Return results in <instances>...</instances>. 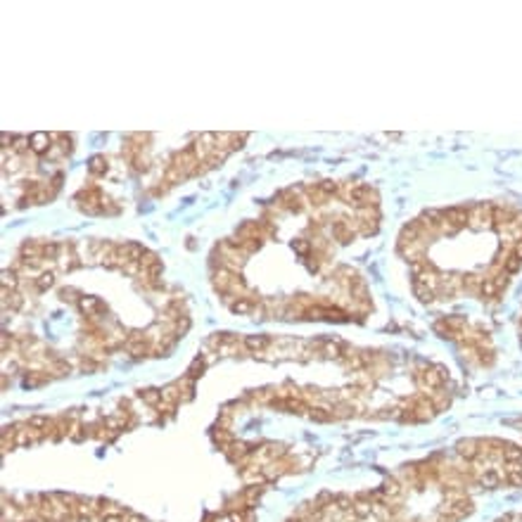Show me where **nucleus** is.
<instances>
[{"mask_svg":"<svg viewBox=\"0 0 522 522\" xmlns=\"http://www.w3.org/2000/svg\"><path fill=\"white\" fill-rule=\"evenodd\" d=\"M76 199L81 202V209L86 214H100L102 211V199H105V195L98 188H88V190H81L76 195Z\"/></svg>","mask_w":522,"mask_h":522,"instance_id":"1","label":"nucleus"},{"mask_svg":"<svg viewBox=\"0 0 522 522\" xmlns=\"http://www.w3.org/2000/svg\"><path fill=\"white\" fill-rule=\"evenodd\" d=\"M472 228H489L494 225L491 221V204H475L470 209V221H468Z\"/></svg>","mask_w":522,"mask_h":522,"instance_id":"2","label":"nucleus"},{"mask_svg":"<svg viewBox=\"0 0 522 522\" xmlns=\"http://www.w3.org/2000/svg\"><path fill=\"white\" fill-rule=\"evenodd\" d=\"M441 214H444V221H449V223L453 225V228H458V230L470 221V209L468 207H449V209H444Z\"/></svg>","mask_w":522,"mask_h":522,"instance_id":"3","label":"nucleus"},{"mask_svg":"<svg viewBox=\"0 0 522 522\" xmlns=\"http://www.w3.org/2000/svg\"><path fill=\"white\" fill-rule=\"evenodd\" d=\"M79 309L86 314V318H98V314L107 311L98 297H86V295H81V299H79Z\"/></svg>","mask_w":522,"mask_h":522,"instance_id":"4","label":"nucleus"},{"mask_svg":"<svg viewBox=\"0 0 522 522\" xmlns=\"http://www.w3.org/2000/svg\"><path fill=\"white\" fill-rule=\"evenodd\" d=\"M456 453L465 460H475L479 453H482V446H479L477 439H463V441L456 444Z\"/></svg>","mask_w":522,"mask_h":522,"instance_id":"5","label":"nucleus"},{"mask_svg":"<svg viewBox=\"0 0 522 522\" xmlns=\"http://www.w3.org/2000/svg\"><path fill=\"white\" fill-rule=\"evenodd\" d=\"M29 145H31V152L45 154V152H50V147H53V138L48 133H31Z\"/></svg>","mask_w":522,"mask_h":522,"instance_id":"6","label":"nucleus"},{"mask_svg":"<svg viewBox=\"0 0 522 522\" xmlns=\"http://www.w3.org/2000/svg\"><path fill=\"white\" fill-rule=\"evenodd\" d=\"M354 230H351V223H347V218H337L333 223V237L340 240V242H351L354 240Z\"/></svg>","mask_w":522,"mask_h":522,"instance_id":"7","label":"nucleus"},{"mask_svg":"<svg viewBox=\"0 0 522 522\" xmlns=\"http://www.w3.org/2000/svg\"><path fill=\"white\" fill-rule=\"evenodd\" d=\"M501 479H503V475H501L496 468H486L477 475L479 486H484V489H494V486H498L501 484Z\"/></svg>","mask_w":522,"mask_h":522,"instance_id":"8","label":"nucleus"},{"mask_svg":"<svg viewBox=\"0 0 522 522\" xmlns=\"http://www.w3.org/2000/svg\"><path fill=\"white\" fill-rule=\"evenodd\" d=\"M413 295L423 304H430V302H434V297H437V292H434L432 285H427V283H423V280H413Z\"/></svg>","mask_w":522,"mask_h":522,"instance_id":"9","label":"nucleus"},{"mask_svg":"<svg viewBox=\"0 0 522 522\" xmlns=\"http://www.w3.org/2000/svg\"><path fill=\"white\" fill-rule=\"evenodd\" d=\"M269 337L266 335H247L242 340V344H244V349L247 351H252V354H261V351L269 347Z\"/></svg>","mask_w":522,"mask_h":522,"instance_id":"10","label":"nucleus"},{"mask_svg":"<svg viewBox=\"0 0 522 522\" xmlns=\"http://www.w3.org/2000/svg\"><path fill=\"white\" fill-rule=\"evenodd\" d=\"M254 309H256V302H254L252 297H235L233 302H230V311L237 314V316L252 314Z\"/></svg>","mask_w":522,"mask_h":522,"instance_id":"11","label":"nucleus"},{"mask_svg":"<svg viewBox=\"0 0 522 522\" xmlns=\"http://www.w3.org/2000/svg\"><path fill=\"white\" fill-rule=\"evenodd\" d=\"M351 510H354V515L359 517V520H363V517H368L370 513H373V503L368 501V494H361L356 501H354V505H351Z\"/></svg>","mask_w":522,"mask_h":522,"instance_id":"12","label":"nucleus"},{"mask_svg":"<svg viewBox=\"0 0 522 522\" xmlns=\"http://www.w3.org/2000/svg\"><path fill=\"white\" fill-rule=\"evenodd\" d=\"M501 456H503L505 463H522V446H517V444H503Z\"/></svg>","mask_w":522,"mask_h":522,"instance_id":"13","label":"nucleus"},{"mask_svg":"<svg viewBox=\"0 0 522 522\" xmlns=\"http://www.w3.org/2000/svg\"><path fill=\"white\" fill-rule=\"evenodd\" d=\"M140 399H143L145 404H150V406H157L162 404L164 399H162V389H152V387H147V389H140Z\"/></svg>","mask_w":522,"mask_h":522,"instance_id":"14","label":"nucleus"},{"mask_svg":"<svg viewBox=\"0 0 522 522\" xmlns=\"http://www.w3.org/2000/svg\"><path fill=\"white\" fill-rule=\"evenodd\" d=\"M22 304H24V299H22V295H17V292H10V290H3V306L5 309H12V311H17V309H22Z\"/></svg>","mask_w":522,"mask_h":522,"instance_id":"15","label":"nucleus"},{"mask_svg":"<svg viewBox=\"0 0 522 522\" xmlns=\"http://www.w3.org/2000/svg\"><path fill=\"white\" fill-rule=\"evenodd\" d=\"M309 418L311 420H316V423H328V420H333V408H323V406H316V408H311V413H309Z\"/></svg>","mask_w":522,"mask_h":522,"instance_id":"16","label":"nucleus"},{"mask_svg":"<svg viewBox=\"0 0 522 522\" xmlns=\"http://www.w3.org/2000/svg\"><path fill=\"white\" fill-rule=\"evenodd\" d=\"M522 269V259L517 256V254H505V261H503V271L508 273V276H513V273H517V271Z\"/></svg>","mask_w":522,"mask_h":522,"instance_id":"17","label":"nucleus"},{"mask_svg":"<svg viewBox=\"0 0 522 522\" xmlns=\"http://www.w3.org/2000/svg\"><path fill=\"white\" fill-rule=\"evenodd\" d=\"M88 171L95 173V176H100V173L107 171V159L102 157V154H95V157H90L88 162Z\"/></svg>","mask_w":522,"mask_h":522,"instance_id":"18","label":"nucleus"},{"mask_svg":"<svg viewBox=\"0 0 522 522\" xmlns=\"http://www.w3.org/2000/svg\"><path fill=\"white\" fill-rule=\"evenodd\" d=\"M55 285V273L53 271H45V273H41L36 278V290L38 292H45V290H50Z\"/></svg>","mask_w":522,"mask_h":522,"instance_id":"19","label":"nucleus"},{"mask_svg":"<svg viewBox=\"0 0 522 522\" xmlns=\"http://www.w3.org/2000/svg\"><path fill=\"white\" fill-rule=\"evenodd\" d=\"M479 295H482V299H494L498 295V288H496L494 278H484L482 288H479Z\"/></svg>","mask_w":522,"mask_h":522,"instance_id":"20","label":"nucleus"},{"mask_svg":"<svg viewBox=\"0 0 522 522\" xmlns=\"http://www.w3.org/2000/svg\"><path fill=\"white\" fill-rule=\"evenodd\" d=\"M60 244L57 242H43L41 244V254H43V261L45 259H60Z\"/></svg>","mask_w":522,"mask_h":522,"instance_id":"21","label":"nucleus"},{"mask_svg":"<svg viewBox=\"0 0 522 522\" xmlns=\"http://www.w3.org/2000/svg\"><path fill=\"white\" fill-rule=\"evenodd\" d=\"M17 285H19V280H17V273L15 271H3V290H10V292H15L17 290Z\"/></svg>","mask_w":522,"mask_h":522,"instance_id":"22","label":"nucleus"},{"mask_svg":"<svg viewBox=\"0 0 522 522\" xmlns=\"http://www.w3.org/2000/svg\"><path fill=\"white\" fill-rule=\"evenodd\" d=\"M202 373H204V361L199 359H192V363H190V368H188V375H185V378L188 380H192V382H195V380L199 378V375H202Z\"/></svg>","mask_w":522,"mask_h":522,"instance_id":"23","label":"nucleus"},{"mask_svg":"<svg viewBox=\"0 0 522 522\" xmlns=\"http://www.w3.org/2000/svg\"><path fill=\"white\" fill-rule=\"evenodd\" d=\"M316 185H318V190L323 192L325 197H333V195L340 192V183H335V180H321V183H316Z\"/></svg>","mask_w":522,"mask_h":522,"instance_id":"24","label":"nucleus"},{"mask_svg":"<svg viewBox=\"0 0 522 522\" xmlns=\"http://www.w3.org/2000/svg\"><path fill=\"white\" fill-rule=\"evenodd\" d=\"M380 491H382L385 496H399V494H401V484H399L396 479L389 477V479H385V484H382Z\"/></svg>","mask_w":522,"mask_h":522,"instance_id":"25","label":"nucleus"},{"mask_svg":"<svg viewBox=\"0 0 522 522\" xmlns=\"http://www.w3.org/2000/svg\"><path fill=\"white\" fill-rule=\"evenodd\" d=\"M292 247H295V252H297L302 259H306L309 252H311V247H314V242H311V240H295Z\"/></svg>","mask_w":522,"mask_h":522,"instance_id":"26","label":"nucleus"},{"mask_svg":"<svg viewBox=\"0 0 522 522\" xmlns=\"http://www.w3.org/2000/svg\"><path fill=\"white\" fill-rule=\"evenodd\" d=\"M154 264H159V256H157L154 252H150V249H145V254L140 256V266H143V271L154 266Z\"/></svg>","mask_w":522,"mask_h":522,"instance_id":"27","label":"nucleus"},{"mask_svg":"<svg viewBox=\"0 0 522 522\" xmlns=\"http://www.w3.org/2000/svg\"><path fill=\"white\" fill-rule=\"evenodd\" d=\"M333 503H337V508H340V510H351V505H354V501H351L349 496L340 494V496H335V498H333Z\"/></svg>","mask_w":522,"mask_h":522,"instance_id":"28","label":"nucleus"},{"mask_svg":"<svg viewBox=\"0 0 522 522\" xmlns=\"http://www.w3.org/2000/svg\"><path fill=\"white\" fill-rule=\"evenodd\" d=\"M74 295H79V290L67 288V290H62V292H60V297H62L64 302H76V304H79V297H74Z\"/></svg>","mask_w":522,"mask_h":522,"instance_id":"29","label":"nucleus"},{"mask_svg":"<svg viewBox=\"0 0 522 522\" xmlns=\"http://www.w3.org/2000/svg\"><path fill=\"white\" fill-rule=\"evenodd\" d=\"M69 437H72L74 441H81L83 437H86V430H83L81 425H72V432H69Z\"/></svg>","mask_w":522,"mask_h":522,"instance_id":"30","label":"nucleus"},{"mask_svg":"<svg viewBox=\"0 0 522 522\" xmlns=\"http://www.w3.org/2000/svg\"><path fill=\"white\" fill-rule=\"evenodd\" d=\"M17 169H19V157H15V159L5 162V171H17Z\"/></svg>","mask_w":522,"mask_h":522,"instance_id":"31","label":"nucleus"},{"mask_svg":"<svg viewBox=\"0 0 522 522\" xmlns=\"http://www.w3.org/2000/svg\"><path fill=\"white\" fill-rule=\"evenodd\" d=\"M102 522H126L124 515H102Z\"/></svg>","mask_w":522,"mask_h":522,"instance_id":"32","label":"nucleus"},{"mask_svg":"<svg viewBox=\"0 0 522 522\" xmlns=\"http://www.w3.org/2000/svg\"><path fill=\"white\" fill-rule=\"evenodd\" d=\"M27 138H17V140H15V145H12V147H15V150H17V152H22V150H24V147H27Z\"/></svg>","mask_w":522,"mask_h":522,"instance_id":"33","label":"nucleus"},{"mask_svg":"<svg viewBox=\"0 0 522 522\" xmlns=\"http://www.w3.org/2000/svg\"><path fill=\"white\" fill-rule=\"evenodd\" d=\"M513 254H517V256L522 259V240H517V242L513 244Z\"/></svg>","mask_w":522,"mask_h":522,"instance_id":"34","label":"nucleus"},{"mask_svg":"<svg viewBox=\"0 0 522 522\" xmlns=\"http://www.w3.org/2000/svg\"><path fill=\"white\" fill-rule=\"evenodd\" d=\"M496 522H513V517H510V515H503V517H498Z\"/></svg>","mask_w":522,"mask_h":522,"instance_id":"35","label":"nucleus"}]
</instances>
